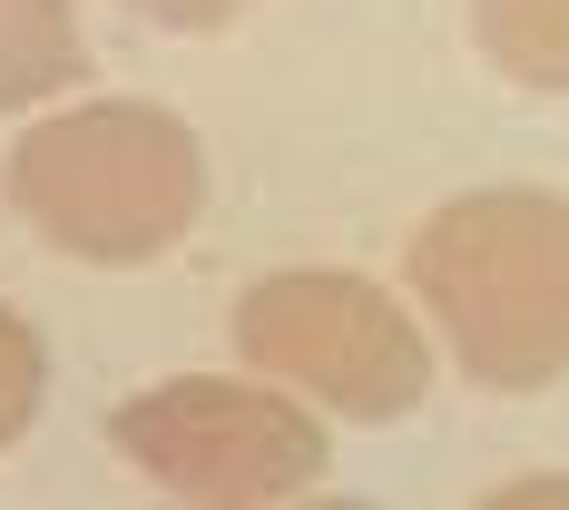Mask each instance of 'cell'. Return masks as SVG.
<instances>
[{"instance_id": "obj_1", "label": "cell", "mask_w": 569, "mask_h": 510, "mask_svg": "<svg viewBox=\"0 0 569 510\" xmlns=\"http://www.w3.org/2000/svg\"><path fill=\"white\" fill-rule=\"evenodd\" d=\"M412 294L471 383L540 393L569 373V197L550 187H471L412 236Z\"/></svg>"}, {"instance_id": "obj_2", "label": "cell", "mask_w": 569, "mask_h": 510, "mask_svg": "<svg viewBox=\"0 0 569 510\" xmlns=\"http://www.w3.org/2000/svg\"><path fill=\"white\" fill-rule=\"evenodd\" d=\"M10 207L79 266H148L207 207V148L158 99H89L10 148Z\"/></svg>"}, {"instance_id": "obj_3", "label": "cell", "mask_w": 569, "mask_h": 510, "mask_svg": "<svg viewBox=\"0 0 569 510\" xmlns=\"http://www.w3.org/2000/svg\"><path fill=\"white\" fill-rule=\"evenodd\" d=\"M236 353L284 383V393L325 402L343 422H402L432 393V343L373 276L343 266H284L256 276L236 304Z\"/></svg>"}, {"instance_id": "obj_4", "label": "cell", "mask_w": 569, "mask_h": 510, "mask_svg": "<svg viewBox=\"0 0 569 510\" xmlns=\"http://www.w3.org/2000/svg\"><path fill=\"white\" fill-rule=\"evenodd\" d=\"M109 442L177 510H276L325 471V422L284 383H227V373H177L158 393L118 402Z\"/></svg>"}, {"instance_id": "obj_5", "label": "cell", "mask_w": 569, "mask_h": 510, "mask_svg": "<svg viewBox=\"0 0 569 510\" xmlns=\"http://www.w3.org/2000/svg\"><path fill=\"white\" fill-rule=\"evenodd\" d=\"M471 40L501 79L569 99V0H471Z\"/></svg>"}, {"instance_id": "obj_6", "label": "cell", "mask_w": 569, "mask_h": 510, "mask_svg": "<svg viewBox=\"0 0 569 510\" xmlns=\"http://www.w3.org/2000/svg\"><path fill=\"white\" fill-rule=\"evenodd\" d=\"M79 20L69 0H0V109H30V99H59L79 79Z\"/></svg>"}, {"instance_id": "obj_7", "label": "cell", "mask_w": 569, "mask_h": 510, "mask_svg": "<svg viewBox=\"0 0 569 510\" xmlns=\"http://www.w3.org/2000/svg\"><path fill=\"white\" fill-rule=\"evenodd\" d=\"M40 383H50V353H40V334L0 304V452L30 432V412H40Z\"/></svg>"}, {"instance_id": "obj_8", "label": "cell", "mask_w": 569, "mask_h": 510, "mask_svg": "<svg viewBox=\"0 0 569 510\" xmlns=\"http://www.w3.org/2000/svg\"><path fill=\"white\" fill-rule=\"evenodd\" d=\"M138 20H158V30H227L246 20V0H128Z\"/></svg>"}, {"instance_id": "obj_9", "label": "cell", "mask_w": 569, "mask_h": 510, "mask_svg": "<svg viewBox=\"0 0 569 510\" xmlns=\"http://www.w3.org/2000/svg\"><path fill=\"white\" fill-rule=\"evenodd\" d=\"M481 510H569V471H520V481H501Z\"/></svg>"}, {"instance_id": "obj_10", "label": "cell", "mask_w": 569, "mask_h": 510, "mask_svg": "<svg viewBox=\"0 0 569 510\" xmlns=\"http://www.w3.org/2000/svg\"><path fill=\"white\" fill-rule=\"evenodd\" d=\"M276 510H363V501H276Z\"/></svg>"}]
</instances>
